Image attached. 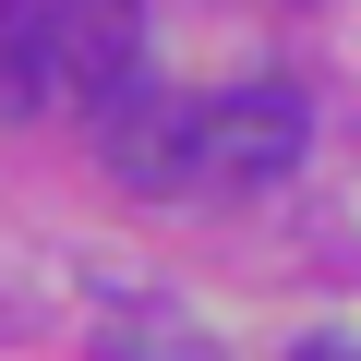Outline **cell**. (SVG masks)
Returning <instances> with one entry per match:
<instances>
[{"mask_svg": "<svg viewBox=\"0 0 361 361\" xmlns=\"http://www.w3.org/2000/svg\"><path fill=\"white\" fill-rule=\"evenodd\" d=\"M97 169L121 180V193H193V180H205V97L121 85L97 109Z\"/></svg>", "mask_w": 361, "mask_h": 361, "instance_id": "obj_1", "label": "cell"}, {"mask_svg": "<svg viewBox=\"0 0 361 361\" xmlns=\"http://www.w3.org/2000/svg\"><path fill=\"white\" fill-rule=\"evenodd\" d=\"M289 361H349V349H325V337H301V349H289Z\"/></svg>", "mask_w": 361, "mask_h": 361, "instance_id": "obj_5", "label": "cell"}, {"mask_svg": "<svg viewBox=\"0 0 361 361\" xmlns=\"http://www.w3.org/2000/svg\"><path fill=\"white\" fill-rule=\"evenodd\" d=\"M49 0H0V121H49Z\"/></svg>", "mask_w": 361, "mask_h": 361, "instance_id": "obj_4", "label": "cell"}, {"mask_svg": "<svg viewBox=\"0 0 361 361\" xmlns=\"http://www.w3.org/2000/svg\"><path fill=\"white\" fill-rule=\"evenodd\" d=\"M301 145H313V97L301 85H229V97H205V180H289L301 169Z\"/></svg>", "mask_w": 361, "mask_h": 361, "instance_id": "obj_2", "label": "cell"}, {"mask_svg": "<svg viewBox=\"0 0 361 361\" xmlns=\"http://www.w3.org/2000/svg\"><path fill=\"white\" fill-rule=\"evenodd\" d=\"M49 73L73 109H109L145 85V0H49Z\"/></svg>", "mask_w": 361, "mask_h": 361, "instance_id": "obj_3", "label": "cell"}]
</instances>
